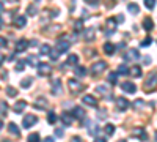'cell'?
I'll return each mask as SVG.
<instances>
[{"mask_svg":"<svg viewBox=\"0 0 157 142\" xmlns=\"http://www.w3.org/2000/svg\"><path fill=\"white\" fill-rule=\"evenodd\" d=\"M39 52H41L43 55H49L50 54V46L49 44H43L41 47H39Z\"/></svg>","mask_w":157,"mask_h":142,"instance_id":"33","label":"cell"},{"mask_svg":"<svg viewBox=\"0 0 157 142\" xmlns=\"http://www.w3.org/2000/svg\"><path fill=\"white\" fill-rule=\"evenodd\" d=\"M2 126H3V123H2V120H0V130H2Z\"/></svg>","mask_w":157,"mask_h":142,"instance_id":"58","label":"cell"},{"mask_svg":"<svg viewBox=\"0 0 157 142\" xmlns=\"http://www.w3.org/2000/svg\"><path fill=\"white\" fill-rule=\"evenodd\" d=\"M3 60H5V57H3L2 54H0V65H2V63H3Z\"/></svg>","mask_w":157,"mask_h":142,"instance_id":"55","label":"cell"},{"mask_svg":"<svg viewBox=\"0 0 157 142\" xmlns=\"http://www.w3.org/2000/svg\"><path fill=\"white\" fill-rule=\"evenodd\" d=\"M145 63H146V65H148V63H151V59H149V57H146V59H145Z\"/></svg>","mask_w":157,"mask_h":142,"instance_id":"56","label":"cell"},{"mask_svg":"<svg viewBox=\"0 0 157 142\" xmlns=\"http://www.w3.org/2000/svg\"><path fill=\"white\" fill-rule=\"evenodd\" d=\"M72 115H74L75 119L82 120V119L85 117V111H83V109H82L80 106H75V108H74V111H72Z\"/></svg>","mask_w":157,"mask_h":142,"instance_id":"18","label":"cell"},{"mask_svg":"<svg viewBox=\"0 0 157 142\" xmlns=\"http://www.w3.org/2000/svg\"><path fill=\"white\" fill-rule=\"evenodd\" d=\"M94 36H96V32H94L93 27H90V29H85V30H83V38H85L86 41H93Z\"/></svg>","mask_w":157,"mask_h":142,"instance_id":"14","label":"cell"},{"mask_svg":"<svg viewBox=\"0 0 157 142\" xmlns=\"http://www.w3.org/2000/svg\"><path fill=\"white\" fill-rule=\"evenodd\" d=\"M143 29H145L146 32H151L154 29V22H152L151 18H145V19H143Z\"/></svg>","mask_w":157,"mask_h":142,"instance_id":"19","label":"cell"},{"mask_svg":"<svg viewBox=\"0 0 157 142\" xmlns=\"http://www.w3.org/2000/svg\"><path fill=\"white\" fill-rule=\"evenodd\" d=\"M71 142H82V137H78V136H74L71 139Z\"/></svg>","mask_w":157,"mask_h":142,"instance_id":"50","label":"cell"},{"mask_svg":"<svg viewBox=\"0 0 157 142\" xmlns=\"http://www.w3.org/2000/svg\"><path fill=\"white\" fill-rule=\"evenodd\" d=\"M0 29H2V18H0Z\"/></svg>","mask_w":157,"mask_h":142,"instance_id":"59","label":"cell"},{"mask_svg":"<svg viewBox=\"0 0 157 142\" xmlns=\"http://www.w3.org/2000/svg\"><path fill=\"white\" fill-rule=\"evenodd\" d=\"M107 70V62L105 60H98L96 63L91 65V74L93 76H99L101 73H104Z\"/></svg>","mask_w":157,"mask_h":142,"instance_id":"2","label":"cell"},{"mask_svg":"<svg viewBox=\"0 0 157 142\" xmlns=\"http://www.w3.org/2000/svg\"><path fill=\"white\" fill-rule=\"evenodd\" d=\"M55 136H57V137H63V136H64V133H63L61 128H57V130H55Z\"/></svg>","mask_w":157,"mask_h":142,"instance_id":"47","label":"cell"},{"mask_svg":"<svg viewBox=\"0 0 157 142\" xmlns=\"http://www.w3.org/2000/svg\"><path fill=\"white\" fill-rule=\"evenodd\" d=\"M24 67H25L24 62H17V63H16V71H24V70H25Z\"/></svg>","mask_w":157,"mask_h":142,"instance_id":"45","label":"cell"},{"mask_svg":"<svg viewBox=\"0 0 157 142\" xmlns=\"http://www.w3.org/2000/svg\"><path fill=\"white\" fill-rule=\"evenodd\" d=\"M39 139H41V137H39L38 133H33V134L29 136V142H39Z\"/></svg>","mask_w":157,"mask_h":142,"instance_id":"41","label":"cell"},{"mask_svg":"<svg viewBox=\"0 0 157 142\" xmlns=\"http://www.w3.org/2000/svg\"><path fill=\"white\" fill-rule=\"evenodd\" d=\"M132 106H134V109H137V111H141L143 108H145V101H143V99H135Z\"/></svg>","mask_w":157,"mask_h":142,"instance_id":"28","label":"cell"},{"mask_svg":"<svg viewBox=\"0 0 157 142\" xmlns=\"http://www.w3.org/2000/svg\"><path fill=\"white\" fill-rule=\"evenodd\" d=\"M52 93H54V95H61V93H63L61 81H58V79L52 81Z\"/></svg>","mask_w":157,"mask_h":142,"instance_id":"13","label":"cell"},{"mask_svg":"<svg viewBox=\"0 0 157 142\" xmlns=\"http://www.w3.org/2000/svg\"><path fill=\"white\" fill-rule=\"evenodd\" d=\"M13 24H14L16 27L22 29V27H25V24H27V18H25V16H16L14 21H13Z\"/></svg>","mask_w":157,"mask_h":142,"instance_id":"15","label":"cell"},{"mask_svg":"<svg viewBox=\"0 0 157 142\" xmlns=\"http://www.w3.org/2000/svg\"><path fill=\"white\" fill-rule=\"evenodd\" d=\"M96 92H98V93H102V95L110 93V92H109V88H107L105 85H98V87H96Z\"/></svg>","mask_w":157,"mask_h":142,"instance_id":"36","label":"cell"},{"mask_svg":"<svg viewBox=\"0 0 157 142\" xmlns=\"http://www.w3.org/2000/svg\"><path fill=\"white\" fill-rule=\"evenodd\" d=\"M46 104H47L46 98H43V96H41V98H38V101L35 103V108H36V109H44V108H46Z\"/></svg>","mask_w":157,"mask_h":142,"instance_id":"24","label":"cell"},{"mask_svg":"<svg viewBox=\"0 0 157 142\" xmlns=\"http://www.w3.org/2000/svg\"><path fill=\"white\" fill-rule=\"evenodd\" d=\"M57 120H58V119H57V114H55L54 111H50V112L47 114V122H49V123H55Z\"/></svg>","mask_w":157,"mask_h":142,"instance_id":"29","label":"cell"},{"mask_svg":"<svg viewBox=\"0 0 157 142\" xmlns=\"http://www.w3.org/2000/svg\"><path fill=\"white\" fill-rule=\"evenodd\" d=\"M82 103H83V104H86V106H90V108H96L98 106V99L94 96H91V95H85L82 98Z\"/></svg>","mask_w":157,"mask_h":142,"instance_id":"11","label":"cell"},{"mask_svg":"<svg viewBox=\"0 0 157 142\" xmlns=\"http://www.w3.org/2000/svg\"><path fill=\"white\" fill-rule=\"evenodd\" d=\"M116 27H118V22H116V19H115V18H109V19H107V22H105V33H107V35L115 33Z\"/></svg>","mask_w":157,"mask_h":142,"instance_id":"4","label":"cell"},{"mask_svg":"<svg viewBox=\"0 0 157 142\" xmlns=\"http://www.w3.org/2000/svg\"><path fill=\"white\" fill-rule=\"evenodd\" d=\"M27 13H29L30 16H35L36 13H38V8H36L35 5H32V6H29V8H27Z\"/></svg>","mask_w":157,"mask_h":142,"instance_id":"43","label":"cell"},{"mask_svg":"<svg viewBox=\"0 0 157 142\" xmlns=\"http://www.w3.org/2000/svg\"><path fill=\"white\" fill-rule=\"evenodd\" d=\"M68 87H69V92H71L72 95H78V93L83 90L82 82H78L77 79H69V81H68Z\"/></svg>","mask_w":157,"mask_h":142,"instance_id":"3","label":"cell"},{"mask_svg":"<svg viewBox=\"0 0 157 142\" xmlns=\"http://www.w3.org/2000/svg\"><path fill=\"white\" fill-rule=\"evenodd\" d=\"M6 93H8V96H11V98H14V96L17 95V92H16L14 87H6Z\"/></svg>","mask_w":157,"mask_h":142,"instance_id":"37","label":"cell"},{"mask_svg":"<svg viewBox=\"0 0 157 142\" xmlns=\"http://www.w3.org/2000/svg\"><path fill=\"white\" fill-rule=\"evenodd\" d=\"M6 112H8V104L6 103H0V114L6 115Z\"/></svg>","mask_w":157,"mask_h":142,"instance_id":"40","label":"cell"},{"mask_svg":"<svg viewBox=\"0 0 157 142\" xmlns=\"http://www.w3.org/2000/svg\"><path fill=\"white\" fill-rule=\"evenodd\" d=\"M85 2H86L88 5H96V3L99 2V0H85Z\"/></svg>","mask_w":157,"mask_h":142,"instance_id":"51","label":"cell"},{"mask_svg":"<svg viewBox=\"0 0 157 142\" xmlns=\"http://www.w3.org/2000/svg\"><path fill=\"white\" fill-rule=\"evenodd\" d=\"M25 108H27V103L21 99V101H17V103H16V104H14V108H13V109H14V112L21 114V112H22V111H24Z\"/></svg>","mask_w":157,"mask_h":142,"instance_id":"20","label":"cell"},{"mask_svg":"<svg viewBox=\"0 0 157 142\" xmlns=\"http://www.w3.org/2000/svg\"><path fill=\"white\" fill-rule=\"evenodd\" d=\"M77 63H78V55H77V54H71V55H68L66 65H77Z\"/></svg>","mask_w":157,"mask_h":142,"instance_id":"23","label":"cell"},{"mask_svg":"<svg viewBox=\"0 0 157 142\" xmlns=\"http://www.w3.org/2000/svg\"><path fill=\"white\" fill-rule=\"evenodd\" d=\"M52 73V67L49 63H39L38 65V74L39 76H49Z\"/></svg>","mask_w":157,"mask_h":142,"instance_id":"7","label":"cell"},{"mask_svg":"<svg viewBox=\"0 0 157 142\" xmlns=\"http://www.w3.org/2000/svg\"><path fill=\"white\" fill-rule=\"evenodd\" d=\"M5 2H8V3H13V2H16V0H5Z\"/></svg>","mask_w":157,"mask_h":142,"instance_id":"57","label":"cell"},{"mask_svg":"<svg viewBox=\"0 0 157 142\" xmlns=\"http://www.w3.org/2000/svg\"><path fill=\"white\" fill-rule=\"evenodd\" d=\"M74 27H75V32H80V30H83V22H82V21H77Z\"/></svg>","mask_w":157,"mask_h":142,"instance_id":"44","label":"cell"},{"mask_svg":"<svg viewBox=\"0 0 157 142\" xmlns=\"http://www.w3.org/2000/svg\"><path fill=\"white\" fill-rule=\"evenodd\" d=\"M29 44H30V46H36V44H38V41H36V40H33V41H30Z\"/></svg>","mask_w":157,"mask_h":142,"instance_id":"54","label":"cell"},{"mask_svg":"<svg viewBox=\"0 0 157 142\" xmlns=\"http://www.w3.org/2000/svg\"><path fill=\"white\" fill-rule=\"evenodd\" d=\"M94 142H105V139H104V137H98V139H94Z\"/></svg>","mask_w":157,"mask_h":142,"instance_id":"53","label":"cell"},{"mask_svg":"<svg viewBox=\"0 0 157 142\" xmlns=\"http://www.w3.org/2000/svg\"><path fill=\"white\" fill-rule=\"evenodd\" d=\"M109 82H110V84H113V85L118 82V71H116V73H110V74H109Z\"/></svg>","mask_w":157,"mask_h":142,"instance_id":"35","label":"cell"},{"mask_svg":"<svg viewBox=\"0 0 157 142\" xmlns=\"http://www.w3.org/2000/svg\"><path fill=\"white\" fill-rule=\"evenodd\" d=\"M74 71H75V74H77L78 77H83V76H86V68H83V67H77Z\"/></svg>","mask_w":157,"mask_h":142,"instance_id":"32","label":"cell"},{"mask_svg":"<svg viewBox=\"0 0 157 142\" xmlns=\"http://www.w3.org/2000/svg\"><path fill=\"white\" fill-rule=\"evenodd\" d=\"M8 130H10L11 134H14V136H19V134H21V131H19V128H17L16 123H10V125H8Z\"/></svg>","mask_w":157,"mask_h":142,"instance_id":"25","label":"cell"},{"mask_svg":"<svg viewBox=\"0 0 157 142\" xmlns=\"http://www.w3.org/2000/svg\"><path fill=\"white\" fill-rule=\"evenodd\" d=\"M27 62L30 63L32 67H38L39 63H38V55H30L29 59H27Z\"/></svg>","mask_w":157,"mask_h":142,"instance_id":"34","label":"cell"},{"mask_svg":"<svg viewBox=\"0 0 157 142\" xmlns=\"http://www.w3.org/2000/svg\"><path fill=\"white\" fill-rule=\"evenodd\" d=\"M2 47H6V38L0 36V49H2Z\"/></svg>","mask_w":157,"mask_h":142,"instance_id":"48","label":"cell"},{"mask_svg":"<svg viewBox=\"0 0 157 142\" xmlns=\"http://www.w3.org/2000/svg\"><path fill=\"white\" fill-rule=\"evenodd\" d=\"M104 131H105V134H107V136H113V133H115V126H113L112 123H109V125H105Z\"/></svg>","mask_w":157,"mask_h":142,"instance_id":"30","label":"cell"},{"mask_svg":"<svg viewBox=\"0 0 157 142\" xmlns=\"http://www.w3.org/2000/svg\"><path fill=\"white\" fill-rule=\"evenodd\" d=\"M30 44H29V41L27 40H19L17 43H16V51L17 52H24L25 49H27Z\"/></svg>","mask_w":157,"mask_h":142,"instance_id":"17","label":"cell"},{"mask_svg":"<svg viewBox=\"0 0 157 142\" xmlns=\"http://www.w3.org/2000/svg\"><path fill=\"white\" fill-rule=\"evenodd\" d=\"M118 74H129V68L126 65H120L118 67Z\"/></svg>","mask_w":157,"mask_h":142,"instance_id":"39","label":"cell"},{"mask_svg":"<svg viewBox=\"0 0 157 142\" xmlns=\"http://www.w3.org/2000/svg\"><path fill=\"white\" fill-rule=\"evenodd\" d=\"M44 142H55V140H54V137H46Z\"/></svg>","mask_w":157,"mask_h":142,"instance_id":"52","label":"cell"},{"mask_svg":"<svg viewBox=\"0 0 157 142\" xmlns=\"http://www.w3.org/2000/svg\"><path fill=\"white\" fill-rule=\"evenodd\" d=\"M129 55L132 57L134 60H138V59H140V54H138L137 49H130V51H129Z\"/></svg>","mask_w":157,"mask_h":142,"instance_id":"38","label":"cell"},{"mask_svg":"<svg viewBox=\"0 0 157 142\" xmlns=\"http://www.w3.org/2000/svg\"><path fill=\"white\" fill-rule=\"evenodd\" d=\"M132 137H138L140 140H146L148 134L143 128H135V130H132Z\"/></svg>","mask_w":157,"mask_h":142,"instance_id":"10","label":"cell"},{"mask_svg":"<svg viewBox=\"0 0 157 142\" xmlns=\"http://www.w3.org/2000/svg\"><path fill=\"white\" fill-rule=\"evenodd\" d=\"M36 122H38L36 115H32V114H29V115H25V117H24V120H22V125H24V128H32L33 125H36Z\"/></svg>","mask_w":157,"mask_h":142,"instance_id":"6","label":"cell"},{"mask_svg":"<svg viewBox=\"0 0 157 142\" xmlns=\"http://www.w3.org/2000/svg\"><path fill=\"white\" fill-rule=\"evenodd\" d=\"M129 74H132V77H140L141 76V68L135 65V67H132L129 70Z\"/></svg>","mask_w":157,"mask_h":142,"instance_id":"22","label":"cell"},{"mask_svg":"<svg viewBox=\"0 0 157 142\" xmlns=\"http://www.w3.org/2000/svg\"><path fill=\"white\" fill-rule=\"evenodd\" d=\"M143 2H145V6H146L148 10H152L154 5H155V0H143Z\"/></svg>","mask_w":157,"mask_h":142,"instance_id":"42","label":"cell"},{"mask_svg":"<svg viewBox=\"0 0 157 142\" xmlns=\"http://www.w3.org/2000/svg\"><path fill=\"white\" fill-rule=\"evenodd\" d=\"M69 46H71V41L66 40V38H61V40L57 41V46L55 47L63 54V52H66V51H69Z\"/></svg>","mask_w":157,"mask_h":142,"instance_id":"5","label":"cell"},{"mask_svg":"<svg viewBox=\"0 0 157 142\" xmlns=\"http://www.w3.org/2000/svg\"><path fill=\"white\" fill-rule=\"evenodd\" d=\"M129 106H130V103L126 99V98H118L116 99V108H118V111H121V112H124V111H127L129 109Z\"/></svg>","mask_w":157,"mask_h":142,"instance_id":"9","label":"cell"},{"mask_svg":"<svg viewBox=\"0 0 157 142\" xmlns=\"http://www.w3.org/2000/svg\"><path fill=\"white\" fill-rule=\"evenodd\" d=\"M151 41H152V40H151V38L148 36V38H145V40L141 41V46H143V47H148V46L151 44Z\"/></svg>","mask_w":157,"mask_h":142,"instance_id":"46","label":"cell"},{"mask_svg":"<svg viewBox=\"0 0 157 142\" xmlns=\"http://www.w3.org/2000/svg\"><path fill=\"white\" fill-rule=\"evenodd\" d=\"M118 142H126V140H124V139H121V140H118Z\"/></svg>","mask_w":157,"mask_h":142,"instance_id":"60","label":"cell"},{"mask_svg":"<svg viewBox=\"0 0 157 142\" xmlns=\"http://www.w3.org/2000/svg\"><path fill=\"white\" fill-rule=\"evenodd\" d=\"M104 52H105L107 55H113V52H115V46H113L112 43H105V44H104Z\"/></svg>","mask_w":157,"mask_h":142,"instance_id":"21","label":"cell"},{"mask_svg":"<svg viewBox=\"0 0 157 142\" xmlns=\"http://www.w3.org/2000/svg\"><path fill=\"white\" fill-rule=\"evenodd\" d=\"M86 126H88V134L90 136H96L99 133V126L93 122V120H88L86 122Z\"/></svg>","mask_w":157,"mask_h":142,"instance_id":"12","label":"cell"},{"mask_svg":"<svg viewBox=\"0 0 157 142\" xmlns=\"http://www.w3.org/2000/svg\"><path fill=\"white\" fill-rule=\"evenodd\" d=\"M60 54H61V52H60V51H58L57 47H55L54 51H50V54H49V55H50V60H54V62H55V60H58Z\"/></svg>","mask_w":157,"mask_h":142,"instance_id":"31","label":"cell"},{"mask_svg":"<svg viewBox=\"0 0 157 142\" xmlns=\"http://www.w3.org/2000/svg\"><path fill=\"white\" fill-rule=\"evenodd\" d=\"M32 84H33V79H32V77H24V79L21 81V87H22V88H29Z\"/></svg>","mask_w":157,"mask_h":142,"instance_id":"26","label":"cell"},{"mask_svg":"<svg viewBox=\"0 0 157 142\" xmlns=\"http://www.w3.org/2000/svg\"><path fill=\"white\" fill-rule=\"evenodd\" d=\"M61 122H63L64 126L72 125V114H69V112H63V114H61Z\"/></svg>","mask_w":157,"mask_h":142,"instance_id":"16","label":"cell"},{"mask_svg":"<svg viewBox=\"0 0 157 142\" xmlns=\"http://www.w3.org/2000/svg\"><path fill=\"white\" fill-rule=\"evenodd\" d=\"M121 88L124 90L126 93H135L137 92V85L132 82V81H126L121 84Z\"/></svg>","mask_w":157,"mask_h":142,"instance_id":"8","label":"cell"},{"mask_svg":"<svg viewBox=\"0 0 157 142\" xmlns=\"http://www.w3.org/2000/svg\"><path fill=\"white\" fill-rule=\"evenodd\" d=\"M127 10H129V13H132V14H138V13H140V8H138L137 3H129Z\"/></svg>","mask_w":157,"mask_h":142,"instance_id":"27","label":"cell"},{"mask_svg":"<svg viewBox=\"0 0 157 142\" xmlns=\"http://www.w3.org/2000/svg\"><path fill=\"white\" fill-rule=\"evenodd\" d=\"M157 87V73L155 71H151L146 77V81L143 82V90H148V92H151V90H154Z\"/></svg>","mask_w":157,"mask_h":142,"instance_id":"1","label":"cell"},{"mask_svg":"<svg viewBox=\"0 0 157 142\" xmlns=\"http://www.w3.org/2000/svg\"><path fill=\"white\" fill-rule=\"evenodd\" d=\"M115 19H116V22H118V24H123V22H124V16H123V14L115 16Z\"/></svg>","mask_w":157,"mask_h":142,"instance_id":"49","label":"cell"}]
</instances>
